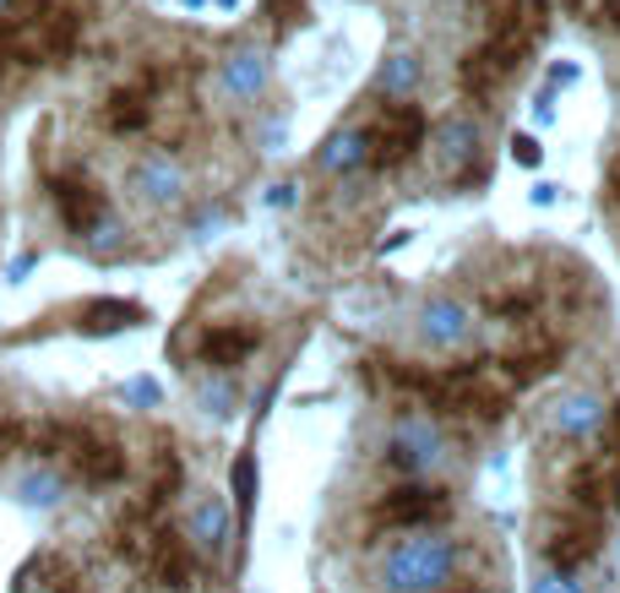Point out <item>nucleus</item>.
Instances as JSON below:
<instances>
[{"label": "nucleus", "mask_w": 620, "mask_h": 593, "mask_svg": "<svg viewBox=\"0 0 620 593\" xmlns=\"http://www.w3.org/2000/svg\"><path fill=\"white\" fill-rule=\"evenodd\" d=\"M190 539H196V550H207V555H218V550L229 544V512H224V501H202V507L190 512Z\"/></svg>", "instance_id": "ddd939ff"}, {"label": "nucleus", "mask_w": 620, "mask_h": 593, "mask_svg": "<svg viewBox=\"0 0 620 593\" xmlns=\"http://www.w3.org/2000/svg\"><path fill=\"white\" fill-rule=\"evenodd\" d=\"M153 561H158V572L169 578V589H186V578H190V555H186V550H180V544H175V539H169V533L158 539V550H153Z\"/></svg>", "instance_id": "dca6fc26"}, {"label": "nucleus", "mask_w": 620, "mask_h": 593, "mask_svg": "<svg viewBox=\"0 0 620 593\" xmlns=\"http://www.w3.org/2000/svg\"><path fill=\"white\" fill-rule=\"evenodd\" d=\"M55 201H61V218H65L71 235H82L87 223L104 218V197H99L87 180H61V186H55Z\"/></svg>", "instance_id": "0eeeda50"}, {"label": "nucleus", "mask_w": 620, "mask_h": 593, "mask_svg": "<svg viewBox=\"0 0 620 593\" xmlns=\"http://www.w3.org/2000/svg\"><path fill=\"white\" fill-rule=\"evenodd\" d=\"M136 322H147V311L131 305V300H87L82 305V332H121L136 327Z\"/></svg>", "instance_id": "9d476101"}, {"label": "nucleus", "mask_w": 620, "mask_h": 593, "mask_svg": "<svg viewBox=\"0 0 620 593\" xmlns=\"http://www.w3.org/2000/svg\"><path fill=\"white\" fill-rule=\"evenodd\" d=\"M441 566H446V555H420V550H414V555H409V550H403V555H392V561H386V589H431L435 578H441Z\"/></svg>", "instance_id": "6e6552de"}, {"label": "nucleus", "mask_w": 620, "mask_h": 593, "mask_svg": "<svg viewBox=\"0 0 620 593\" xmlns=\"http://www.w3.org/2000/svg\"><path fill=\"white\" fill-rule=\"evenodd\" d=\"M593 550H599V528L593 523H566L556 539H550V561H556V566H582Z\"/></svg>", "instance_id": "f8f14e48"}, {"label": "nucleus", "mask_w": 620, "mask_h": 593, "mask_svg": "<svg viewBox=\"0 0 620 593\" xmlns=\"http://www.w3.org/2000/svg\"><path fill=\"white\" fill-rule=\"evenodd\" d=\"M267 17H272V22H283V28H289V22H294V17H300V0H267Z\"/></svg>", "instance_id": "bb28decb"}, {"label": "nucleus", "mask_w": 620, "mask_h": 593, "mask_svg": "<svg viewBox=\"0 0 620 593\" xmlns=\"http://www.w3.org/2000/svg\"><path fill=\"white\" fill-rule=\"evenodd\" d=\"M142 121H147V104H142L136 93H121L115 110H110V126H115V132H136Z\"/></svg>", "instance_id": "aec40b11"}, {"label": "nucleus", "mask_w": 620, "mask_h": 593, "mask_svg": "<svg viewBox=\"0 0 620 593\" xmlns=\"http://www.w3.org/2000/svg\"><path fill=\"white\" fill-rule=\"evenodd\" d=\"M604 11H610V22L620 28V0H604Z\"/></svg>", "instance_id": "c756f323"}, {"label": "nucleus", "mask_w": 620, "mask_h": 593, "mask_svg": "<svg viewBox=\"0 0 620 593\" xmlns=\"http://www.w3.org/2000/svg\"><path fill=\"white\" fill-rule=\"evenodd\" d=\"M235 501H240V523H246L250 507H256V458L250 452L235 458Z\"/></svg>", "instance_id": "a211bd4d"}, {"label": "nucleus", "mask_w": 620, "mask_h": 593, "mask_svg": "<svg viewBox=\"0 0 620 593\" xmlns=\"http://www.w3.org/2000/svg\"><path fill=\"white\" fill-rule=\"evenodd\" d=\"M0 11H11V0H0Z\"/></svg>", "instance_id": "72a5a7b5"}, {"label": "nucleus", "mask_w": 620, "mask_h": 593, "mask_svg": "<svg viewBox=\"0 0 620 593\" xmlns=\"http://www.w3.org/2000/svg\"><path fill=\"white\" fill-rule=\"evenodd\" d=\"M33 267H39V251H22V257H17V262L6 267V289H22V283H28V272H33Z\"/></svg>", "instance_id": "a878e982"}, {"label": "nucleus", "mask_w": 620, "mask_h": 593, "mask_svg": "<svg viewBox=\"0 0 620 593\" xmlns=\"http://www.w3.org/2000/svg\"><path fill=\"white\" fill-rule=\"evenodd\" d=\"M431 337H463V311L457 305H431Z\"/></svg>", "instance_id": "5701e85b"}, {"label": "nucleus", "mask_w": 620, "mask_h": 593, "mask_svg": "<svg viewBox=\"0 0 620 593\" xmlns=\"http://www.w3.org/2000/svg\"><path fill=\"white\" fill-rule=\"evenodd\" d=\"M560 408H566V414H560L566 430H593V425H599V403H593V397H566Z\"/></svg>", "instance_id": "412c9836"}, {"label": "nucleus", "mask_w": 620, "mask_h": 593, "mask_svg": "<svg viewBox=\"0 0 620 593\" xmlns=\"http://www.w3.org/2000/svg\"><path fill=\"white\" fill-rule=\"evenodd\" d=\"M360 158H365V132H354V126H349V132H332L327 147L316 153V164H321L327 175H349Z\"/></svg>", "instance_id": "4468645a"}, {"label": "nucleus", "mask_w": 620, "mask_h": 593, "mask_svg": "<svg viewBox=\"0 0 620 593\" xmlns=\"http://www.w3.org/2000/svg\"><path fill=\"white\" fill-rule=\"evenodd\" d=\"M610 191H616V201H620V164L610 169Z\"/></svg>", "instance_id": "7c9ffc66"}, {"label": "nucleus", "mask_w": 620, "mask_h": 593, "mask_svg": "<svg viewBox=\"0 0 620 593\" xmlns=\"http://www.w3.org/2000/svg\"><path fill=\"white\" fill-rule=\"evenodd\" d=\"M65 496H71V479L61 468H22L11 479V501L28 507V512H61Z\"/></svg>", "instance_id": "39448f33"}, {"label": "nucleus", "mask_w": 620, "mask_h": 593, "mask_svg": "<svg viewBox=\"0 0 620 593\" xmlns=\"http://www.w3.org/2000/svg\"><path fill=\"white\" fill-rule=\"evenodd\" d=\"M446 153H452L457 164L474 153V121H452V126H446Z\"/></svg>", "instance_id": "b1692460"}, {"label": "nucleus", "mask_w": 620, "mask_h": 593, "mask_svg": "<svg viewBox=\"0 0 620 593\" xmlns=\"http://www.w3.org/2000/svg\"><path fill=\"white\" fill-rule=\"evenodd\" d=\"M76 462H82V474H87V479H115V474L125 468V458L115 452V447H82Z\"/></svg>", "instance_id": "f3484780"}, {"label": "nucleus", "mask_w": 620, "mask_h": 593, "mask_svg": "<svg viewBox=\"0 0 620 593\" xmlns=\"http://www.w3.org/2000/svg\"><path fill=\"white\" fill-rule=\"evenodd\" d=\"M420 136H425V115L414 104H392L371 126V136H365V158L375 169H392V164H403L420 147Z\"/></svg>", "instance_id": "f03ea898"}, {"label": "nucleus", "mask_w": 620, "mask_h": 593, "mask_svg": "<svg viewBox=\"0 0 620 593\" xmlns=\"http://www.w3.org/2000/svg\"><path fill=\"white\" fill-rule=\"evenodd\" d=\"M463 593H474V589H463Z\"/></svg>", "instance_id": "f704fd0d"}, {"label": "nucleus", "mask_w": 620, "mask_h": 593, "mask_svg": "<svg viewBox=\"0 0 620 593\" xmlns=\"http://www.w3.org/2000/svg\"><path fill=\"white\" fill-rule=\"evenodd\" d=\"M545 17H550V0H512L506 6V17H500L496 39L485 44V61L506 76V71H517L528 61V50L539 44V33H545Z\"/></svg>", "instance_id": "f257e3e1"}, {"label": "nucleus", "mask_w": 620, "mask_h": 593, "mask_svg": "<svg viewBox=\"0 0 620 593\" xmlns=\"http://www.w3.org/2000/svg\"><path fill=\"white\" fill-rule=\"evenodd\" d=\"M496 82H500V71L490 66V61H485V50L463 61V87H468V93H490Z\"/></svg>", "instance_id": "6ab92c4d"}, {"label": "nucleus", "mask_w": 620, "mask_h": 593, "mask_svg": "<svg viewBox=\"0 0 620 593\" xmlns=\"http://www.w3.org/2000/svg\"><path fill=\"white\" fill-rule=\"evenodd\" d=\"M267 201H272V207H289V201H294V186H272V197Z\"/></svg>", "instance_id": "c85d7f7f"}, {"label": "nucleus", "mask_w": 620, "mask_h": 593, "mask_svg": "<svg viewBox=\"0 0 620 593\" xmlns=\"http://www.w3.org/2000/svg\"><path fill=\"white\" fill-rule=\"evenodd\" d=\"M218 82H224L229 98H256V93L267 87V55H261V50H235V55H224Z\"/></svg>", "instance_id": "423d86ee"}, {"label": "nucleus", "mask_w": 620, "mask_h": 593, "mask_svg": "<svg viewBox=\"0 0 620 593\" xmlns=\"http://www.w3.org/2000/svg\"><path fill=\"white\" fill-rule=\"evenodd\" d=\"M414 82H420V55H392L386 71H381L386 98H409V93H414Z\"/></svg>", "instance_id": "2eb2a0df"}, {"label": "nucleus", "mask_w": 620, "mask_h": 593, "mask_svg": "<svg viewBox=\"0 0 620 593\" xmlns=\"http://www.w3.org/2000/svg\"><path fill=\"white\" fill-rule=\"evenodd\" d=\"M131 191L147 201V207H169V201L186 197V169H180V158H169V153H147L136 169H131Z\"/></svg>", "instance_id": "7ed1b4c3"}, {"label": "nucleus", "mask_w": 620, "mask_h": 593, "mask_svg": "<svg viewBox=\"0 0 620 593\" xmlns=\"http://www.w3.org/2000/svg\"><path fill=\"white\" fill-rule=\"evenodd\" d=\"M121 403L125 408H153L158 403V382H147V376H131L121 387Z\"/></svg>", "instance_id": "4be33fe9"}, {"label": "nucleus", "mask_w": 620, "mask_h": 593, "mask_svg": "<svg viewBox=\"0 0 620 593\" xmlns=\"http://www.w3.org/2000/svg\"><path fill=\"white\" fill-rule=\"evenodd\" d=\"M616 458H620V408H616Z\"/></svg>", "instance_id": "2f4dec72"}, {"label": "nucleus", "mask_w": 620, "mask_h": 593, "mask_svg": "<svg viewBox=\"0 0 620 593\" xmlns=\"http://www.w3.org/2000/svg\"><path fill=\"white\" fill-rule=\"evenodd\" d=\"M446 512V496L441 490H420V485H409V490H392L381 507L371 512V528H397V523H431Z\"/></svg>", "instance_id": "20e7f679"}, {"label": "nucleus", "mask_w": 620, "mask_h": 593, "mask_svg": "<svg viewBox=\"0 0 620 593\" xmlns=\"http://www.w3.org/2000/svg\"><path fill=\"white\" fill-rule=\"evenodd\" d=\"M218 6H240V0H218Z\"/></svg>", "instance_id": "473e14b6"}, {"label": "nucleus", "mask_w": 620, "mask_h": 593, "mask_svg": "<svg viewBox=\"0 0 620 593\" xmlns=\"http://www.w3.org/2000/svg\"><path fill=\"white\" fill-rule=\"evenodd\" d=\"M512 153H517V164H539V142L534 136H512Z\"/></svg>", "instance_id": "cd10ccee"}, {"label": "nucleus", "mask_w": 620, "mask_h": 593, "mask_svg": "<svg viewBox=\"0 0 620 593\" xmlns=\"http://www.w3.org/2000/svg\"><path fill=\"white\" fill-rule=\"evenodd\" d=\"M616 496H620V458H604V462L577 468V501L604 507V501H616Z\"/></svg>", "instance_id": "9b49d317"}, {"label": "nucleus", "mask_w": 620, "mask_h": 593, "mask_svg": "<svg viewBox=\"0 0 620 593\" xmlns=\"http://www.w3.org/2000/svg\"><path fill=\"white\" fill-rule=\"evenodd\" d=\"M256 343H261L256 327H218V332L202 337V360H207V365H240Z\"/></svg>", "instance_id": "1a4fd4ad"}, {"label": "nucleus", "mask_w": 620, "mask_h": 593, "mask_svg": "<svg viewBox=\"0 0 620 593\" xmlns=\"http://www.w3.org/2000/svg\"><path fill=\"white\" fill-rule=\"evenodd\" d=\"M229 403H235L229 382H207V387H202V408H207V414H229Z\"/></svg>", "instance_id": "393cba45"}]
</instances>
